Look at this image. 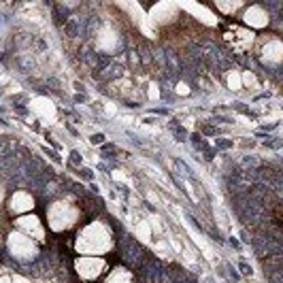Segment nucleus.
Wrapping results in <instances>:
<instances>
[{
    "instance_id": "nucleus-1",
    "label": "nucleus",
    "mask_w": 283,
    "mask_h": 283,
    "mask_svg": "<svg viewBox=\"0 0 283 283\" xmlns=\"http://www.w3.org/2000/svg\"><path fill=\"white\" fill-rule=\"evenodd\" d=\"M107 283H132V275L128 270H124V268H117L109 275Z\"/></svg>"
}]
</instances>
